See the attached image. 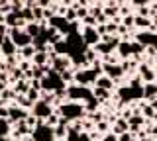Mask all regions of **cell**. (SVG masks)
Returning <instances> with one entry per match:
<instances>
[{"mask_svg": "<svg viewBox=\"0 0 157 141\" xmlns=\"http://www.w3.org/2000/svg\"><path fill=\"white\" fill-rule=\"evenodd\" d=\"M57 114L71 124V121L82 120V116L86 114V108H85V104H81V102H67V104L63 102V104L57 108Z\"/></svg>", "mask_w": 157, "mask_h": 141, "instance_id": "cell-1", "label": "cell"}, {"mask_svg": "<svg viewBox=\"0 0 157 141\" xmlns=\"http://www.w3.org/2000/svg\"><path fill=\"white\" fill-rule=\"evenodd\" d=\"M67 88V84L63 82L61 79V75L55 71H49L45 76H43V80H41V90L43 92H51V94H57V92H61V90H65Z\"/></svg>", "mask_w": 157, "mask_h": 141, "instance_id": "cell-2", "label": "cell"}, {"mask_svg": "<svg viewBox=\"0 0 157 141\" xmlns=\"http://www.w3.org/2000/svg\"><path fill=\"white\" fill-rule=\"evenodd\" d=\"M92 88H88V86H81V84H67V100L69 102H81V104H85L92 98Z\"/></svg>", "mask_w": 157, "mask_h": 141, "instance_id": "cell-3", "label": "cell"}, {"mask_svg": "<svg viewBox=\"0 0 157 141\" xmlns=\"http://www.w3.org/2000/svg\"><path fill=\"white\" fill-rule=\"evenodd\" d=\"M32 139L33 141H55V131H53V128H49L45 121H39L36 129L32 131Z\"/></svg>", "mask_w": 157, "mask_h": 141, "instance_id": "cell-4", "label": "cell"}, {"mask_svg": "<svg viewBox=\"0 0 157 141\" xmlns=\"http://www.w3.org/2000/svg\"><path fill=\"white\" fill-rule=\"evenodd\" d=\"M28 118H29V110L20 108L16 102H12V104L8 106V121L12 125H16L18 121H26Z\"/></svg>", "mask_w": 157, "mask_h": 141, "instance_id": "cell-5", "label": "cell"}, {"mask_svg": "<svg viewBox=\"0 0 157 141\" xmlns=\"http://www.w3.org/2000/svg\"><path fill=\"white\" fill-rule=\"evenodd\" d=\"M8 37L14 41V45L18 47V49H24V47H28V45H32L33 43V39L28 35L24 30H18V28H14V30H10V33H8Z\"/></svg>", "mask_w": 157, "mask_h": 141, "instance_id": "cell-6", "label": "cell"}, {"mask_svg": "<svg viewBox=\"0 0 157 141\" xmlns=\"http://www.w3.org/2000/svg\"><path fill=\"white\" fill-rule=\"evenodd\" d=\"M29 112H32V116H33V118H37L39 121H45L49 116L53 114V106H49V104H45V102L39 100V102H36V104L32 106V110H29Z\"/></svg>", "mask_w": 157, "mask_h": 141, "instance_id": "cell-7", "label": "cell"}, {"mask_svg": "<svg viewBox=\"0 0 157 141\" xmlns=\"http://www.w3.org/2000/svg\"><path fill=\"white\" fill-rule=\"evenodd\" d=\"M81 37L86 47H96L102 39L100 33L96 32V28H81Z\"/></svg>", "mask_w": 157, "mask_h": 141, "instance_id": "cell-8", "label": "cell"}, {"mask_svg": "<svg viewBox=\"0 0 157 141\" xmlns=\"http://www.w3.org/2000/svg\"><path fill=\"white\" fill-rule=\"evenodd\" d=\"M102 75H106L108 79H112L114 82H118L122 76L126 75V72H124V69H122L120 63H118V65H108V63H102Z\"/></svg>", "mask_w": 157, "mask_h": 141, "instance_id": "cell-9", "label": "cell"}, {"mask_svg": "<svg viewBox=\"0 0 157 141\" xmlns=\"http://www.w3.org/2000/svg\"><path fill=\"white\" fill-rule=\"evenodd\" d=\"M137 72H140V79H141L144 84H149V82H155L157 80L155 71L151 69L149 65H140V67H137Z\"/></svg>", "mask_w": 157, "mask_h": 141, "instance_id": "cell-10", "label": "cell"}, {"mask_svg": "<svg viewBox=\"0 0 157 141\" xmlns=\"http://www.w3.org/2000/svg\"><path fill=\"white\" fill-rule=\"evenodd\" d=\"M116 55L122 57L124 61H128V57H132V41L122 39L120 45H118V49H116Z\"/></svg>", "mask_w": 157, "mask_h": 141, "instance_id": "cell-11", "label": "cell"}, {"mask_svg": "<svg viewBox=\"0 0 157 141\" xmlns=\"http://www.w3.org/2000/svg\"><path fill=\"white\" fill-rule=\"evenodd\" d=\"M32 65L33 67H47L49 65V53L36 51V55H33V59H32ZM49 67H51V65H49Z\"/></svg>", "mask_w": 157, "mask_h": 141, "instance_id": "cell-12", "label": "cell"}, {"mask_svg": "<svg viewBox=\"0 0 157 141\" xmlns=\"http://www.w3.org/2000/svg\"><path fill=\"white\" fill-rule=\"evenodd\" d=\"M144 100H147V102L157 100V82L144 84Z\"/></svg>", "mask_w": 157, "mask_h": 141, "instance_id": "cell-13", "label": "cell"}, {"mask_svg": "<svg viewBox=\"0 0 157 141\" xmlns=\"http://www.w3.org/2000/svg\"><path fill=\"white\" fill-rule=\"evenodd\" d=\"M126 131H130V124H128V120L118 118L114 121V125H112V133H114V135H122V133H126Z\"/></svg>", "mask_w": 157, "mask_h": 141, "instance_id": "cell-14", "label": "cell"}, {"mask_svg": "<svg viewBox=\"0 0 157 141\" xmlns=\"http://www.w3.org/2000/svg\"><path fill=\"white\" fill-rule=\"evenodd\" d=\"M134 26H136V28H140V30H144V32H151V30H153V20H151V18H141V16H136Z\"/></svg>", "mask_w": 157, "mask_h": 141, "instance_id": "cell-15", "label": "cell"}, {"mask_svg": "<svg viewBox=\"0 0 157 141\" xmlns=\"http://www.w3.org/2000/svg\"><path fill=\"white\" fill-rule=\"evenodd\" d=\"M116 82L114 80H112V79H108V76L106 75H102V76H98V79H96V88H102V90H110L112 92V88H116Z\"/></svg>", "mask_w": 157, "mask_h": 141, "instance_id": "cell-16", "label": "cell"}, {"mask_svg": "<svg viewBox=\"0 0 157 141\" xmlns=\"http://www.w3.org/2000/svg\"><path fill=\"white\" fill-rule=\"evenodd\" d=\"M102 12H104V16L108 20H114V18H118V14H120V6H118L116 2H110L102 8Z\"/></svg>", "mask_w": 157, "mask_h": 141, "instance_id": "cell-17", "label": "cell"}, {"mask_svg": "<svg viewBox=\"0 0 157 141\" xmlns=\"http://www.w3.org/2000/svg\"><path fill=\"white\" fill-rule=\"evenodd\" d=\"M77 10V20H85L86 16H90V8H86V4H73Z\"/></svg>", "mask_w": 157, "mask_h": 141, "instance_id": "cell-18", "label": "cell"}, {"mask_svg": "<svg viewBox=\"0 0 157 141\" xmlns=\"http://www.w3.org/2000/svg\"><path fill=\"white\" fill-rule=\"evenodd\" d=\"M12 133V124L6 118H0V137H10Z\"/></svg>", "mask_w": 157, "mask_h": 141, "instance_id": "cell-19", "label": "cell"}, {"mask_svg": "<svg viewBox=\"0 0 157 141\" xmlns=\"http://www.w3.org/2000/svg\"><path fill=\"white\" fill-rule=\"evenodd\" d=\"M28 90H29V80H18L16 84H14V92L16 94H28Z\"/></svg>", "mask_w": 157, "mask_h": 141, "instance_id": "cell-20", "label": "cell"}, {"mask_svg": "<svg viewBox=\"0 0 157 141\" xmlns=\"http://www.w3.org/2000/svg\"><path fill=\"white\" fill-rule=\"evenodd\" d=\"M92 94H94V98H98L100 102H106L108 98H112V92L110 90H102V88H92Z\"/></svg>", "mask_w": 157, "mask_h": 141, "instance_id": "cell-21", "label": "cell"}, {"mask_svg": "<svg viewBox=\"0 0 157 141\" xmlns=\"http://www.w3.org/2000/svg\"><path fill=\"white\" fill-rule=\"evenodd\" d=\"M102 102L98 100V98H94V96H92L90 100L88 102H85V108H86V114H92V112H96L98 110V106H100Z\"/></svg>", "mask_w": 157, "mask_h": 141, "instance_id": "cell-22", "label": "cell"}, {"mask_svg": "<svg viewBox=\"0 0 157 141\" xmlns=\"http://www.w3.org/2000/svg\"><path fill=\"white\" fill-rule=\"evenodd\" d=\"M20 53H22L24 59L32 61V59H33V55H36V47H33V45H28V47H24V49H20Z\"/></svg>", "mask_w": 157, "mask_h": 141, "instance_id": "cell-23", "label": "cell"}, {"mask_svg": "<svg viewBox=\"0 0 157 141\" xmlns=\"http://www.w3.org/2000/svg\"><path fill=\"white\" fill-rule=\"evenodd\" d=\"M59 121H61V116H59L57 112H53V114H51V116H49V118L45 120V124L49 125V128H57V125H59Z\"/></svg>", "mask_w": 157, "mask_h": 141, "instance_id": "cell-24", "label": "cell"}, {"mask_svg": "<svg viewBox=\"0 0 157 141\" xmlns=\"http://www.w3.org/2000/svg\"><path fill=\"white\" fill-rule=\"evenodd\" d=\"M134 20H136V16H126L124 20H122V26L128 28V30H132V28H134Z\"/></svg>", "mask_w": 157, "mask_h": 141, "instance_id": "cell-25", "label": "cell"}, {"mask_svg": "<svg viewBox=\"0 0 157 141\" xmlns=\"http://www.w3.org/2000/svg\"><path fill=\"white\" fill-rule=\"evenodd\" d=\"M26 96H28V98L33 102V104H36V102H39V92H37V90H33V88H29Z\"/></svg>", "mask_w": 157, "mask_h": 141, "instance_id": "cell-26", "label": "cell"}, {"mask_svg": "<svg viewBox=\"0 0 157 141\" xmlns=\"http://www.w3.org/2000/svg\"><path fill=\"white\" fill-rule=\"evenodd\" d=\"M132 139H134V135H132L130 131H126V133L118 135V141H132Z\"/></svg>", "mask_w": 157, "mask_h": 141, "instance_id": "cell-27", "label": "cell"}, {"mask_svg": "<svg viewBox=\"0 0 157 141\" xmlns=\"http://www.w3.org/2000/svg\"><path fill=\"white\" fill-rule=\"evenodd\" d=\"M102 141H118V135H114V133L110 131V133H106L104 137H102Z\"/></svg>", "mask_w": 157, "mask_h": 141, "instance_id": "cell-28", "label": "cell"}, {"mask_svg": "<svg viewBox=\"0 0 157 141\" xmlns=\"http://www.w3.org/2000/svg\"><path fill=\"white\" fill-rule=\"evenodd\" d=\"M78 141H92V137H90V133L82 131V133H81V139H78Z\"/></svg>", "mask_w": 157, "mask_h": 141, "instance_id": "cell-29", "label": "cell"}, {"mask_svg": "<svg viewBox=\"0 0 157 141\" xmlns=\"http://www.w3.org/2000/svg\"><path fill=\"white\" fill-rule=\"evenodd\" d=\"M4 90H6V82H2V80H0V94H2Z\"/></svg>", "mask_w": 157, "mask_h": 141, "instance_id": "cell-30", "label": "cell"}, {"mask_svg": "<svg viewBox=\"0 0 157 141\" xmlns=\"http://www.w3.org/2000/svg\"><path fill=\"white\" fill-rule=\"evenodd\" d=\"M151 106H153V108L157 110V100H153V102H151Z\"/></svg>", "mask_w": 157, "mask_h": 141, "instance_id": "cell-31", "label": "cell"}, {"mask_svg": "<svg viewBox=\"0 0 157 141\" xmlns=\"http://www.w3.org/2000/svg\"><path fill=\"white\" fill-rule=\"evenodd\" d=\"M55 141H67V139H55Z\"/></svg>", "mask_w": 157, "mask_h": 141, "instance_id": "cell-32", "label": "cell"}, {"mask_svg": "<svg viewBox=\"0 0 157 141\" xmlns=\"http://www.w3.org/2000/svg\"><path fill=\"white\" fill-rule=\"evenodd\" d=\"M26 141H33V139H32V137H29V139H26Z\"/></svg>", "mask_w": 157, "mask_h": 141, "instance_id": "cell-33", "label": "cell"}]
</instances>
